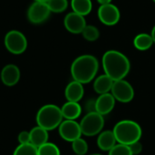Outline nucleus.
<instances>
[{
    "label": "nucleus",
    "mask_w": 155,
    "mask_h": 155,
    "mask_svg": "<svg viewBox=\"0 0 155 155\" xmlns=\"http://www.w3.org/2000/svg\"><path fill=\"white\" fill-rule=\"evenodd\" d=\"M129 147H130V150H131L133 155L140 154L143 151V144L140 143V141L134 143L133 144L129 145Z\"/></svg>",
    "instance_id": "obj_28"
},
{
    "label": "nucleus",
    "mask_w": 155,
    "mask_h": 155,
    "mask_svg": "<svg viewBox=\"0 0 155 155\" xmlns=\"http://www.w3.org/2000/svg\"><path fill=\"white\" fill-rule=\"evenodd\" d=\"M114 82V81L111 77H109L107 74H102L94 80V89L99 94H107L112 90Z\"/></svg>",
    "instance_id": "obj_18"
},
{
    "label": "nucleus",
    "mask_w": 155,
    "mask_h": 155,
    "mask_svg": "<svg viewBox=\"0 0 155 155\" xmlns=\"http://www.w3.org/2000/svg\"><path fill=\"white\" fill-rule=\"evenodd\" d=\"M153 2H155V0H153Z\"/></svg>",
    "instance_id": "obj_34"
},
{
    "label": "nucleus",
    "mask_w": 155,
    "mask_h": 155,
    "mask_svg": "<svg viewBox=\"0 0 155 155\" xmlns=\"http://www.w3.org/2000/svg\"><path fill=\"white\" fill-rule=\"evenodd\" d=\"M118 143L131 145L141 140L143 131L141 126L132 120H122L118 122L113 130Z\"/></svg>",
    "instance_id": "obj_3"
},
{
    "label": "nucleus",
    "mask_w": 155,
    "mask_h": 155,
    "mask_svg": "<svg viewBox=\"0 0 155 155\" xmlns=\"http://www.w3.org/2000/svg\"><path fill=\"white\" fill-rule=\"evenodd\" d=\"M152 37H153V43H155V25L154 27L153 28V31H152Z\"/></svg>",
    "instance_id": "obj_31"
},
{
    "label": "nucleus",
    "mask_w": 155,
    "mask_h": 155,
    "mask_svg": "<svg viewBox=\"0 0 155 155\" xmlns=\"http://www.w3.org/2000/svg\"><path fill=\"white\" fill-rule=\"evenodd\" d=\"M4 44L8 52L13 54H21L27 48V39L23 33L11 30L5 35Z\"/></svg>",
    "instance_id": "obj_6"
},
{
    "label": "nucleus",
    "mask_w": 155,
    "mask_h": 155,
    "mask_svg": "<svg viewBox=\"0 0 155 155\" xmlns=\"http://www.w3.org/2000/svg\"><path fill=\"white\" fill-rule=\"evenodd\" d=\"M83 37L90 42H94L95 40H97L99 38L100 35V32L97 29V27H95L94 25H87L84 27V29L82 32Z\"/></svg>",
    "instance_id": "obj_23"
},
{
    "label": "nucleus",
    "mask_w": 155,
    "mask_h": 155,
    "mask_svg": "<svg viewBox=\"0 0 155 155\" xmlns=\"http://www.w3.org/2000/svg\"><path fill=\"white\" fill-rule=\"evenodd\" d=\"M64 25L66 30L70 33L80 34L86 26V22L84 16L74 12H71L65 15L64 19Z\"/></svg>",
    "instance_id": "obj_11"
},
{
    "label": "nucleus",
    "mask_w": 155,
    "mask_h": 155,
    "mask_svg": "<svg viewBox=\"0 0 155 155\" xmlns=\"http://www.w3.org/2000/svg\"><path fill=\"white\" fill-rule=\"evenodd\" d=\"M153 44V40L152 35L145 34V33L136 35L134 40V45L135 48L140 51L148 50L149 48H151Z\"/></svg>",
    "instance_id": "obj_20"
},
{
    "label": "nucleus",
    "mask_w": 155,
    "mask_h": 155,
    "mask_svg": "<svg viewBox=\"0 0 155 155\" xmlns=\"http://www.w3.org/2000/svg\"><path fill=\"white\" fill-rule=\"evenodd\" d=\"M99 69L98 60L91 54L78 56L71 65V74L74 81L83 84L94 80Z\"/></svg>",
    "instance_id": "obj_2"
},
{
    "label": "nucleus",
    "mask_w": 155,
    "mask_h": 155,
    "mask_svg": "<svg viewBox=\"0 0 155 155\" xmlns=\"http://www.w3.org/2000/svg\"><path fill=\"white\" fill-rule=\"evenodd\" d=\"M85 107L88 113H92V112H95V101L94 100H89L86 104H85Z\"/></svg>",
    "instance_id": "obj_29"
},
{
    "label": "nucleus",
    "mask_w": 155,
    "mask_h": 155,
    "mask_svg": "<svg viewBox=\"0 0 155 155\" xmlns=\"http://www.w3.org/2000/svg\"><path fill=\"white\" fill-rule=\"evenodd\" d=\"M104 126V116L96 112L87 113L80 122L82 134L85 136H94L103 132Z\"/></svg>",
    "instance_id": "obj_5"
},
{
    "label": "nucleus",
    "mask_w": 155,
    "mask_h": 155,
    "mask_svg": "<svg viewBox=\"0 0 155 155\" xmlns=\"http://www.w3.org/2000/svg\"><path fill=\"white\" fill-rule=\"evenodd\" d=\"M17 140L19 144H26L30 143V133L27 131H22L19 133L17 136Z\"/></svg>",
    "instance_id": "obj_27"
},
{
    "label": "nucleus",
    "mask_w": 155,
    "mask_h": 155,
    "mask_svg": "<svg viewBox=\"0 0 155 155\" xmlns=\"http://www.w3.org/2000/svg\"><path fill=\"white\" fill-rule=\"evenodd\" d=\"M21 73L19 68L13 64H6L1 71L2 83L6 86H14L20 80Z\"/></svg>",
    "instance_id": "obj_12"
},
{
    "label": "nucleus",
    "mask_w": 155,
    "mask_h": 155,
    "mask_svg": "<svg viewBox=\"0 0 155 155\" xmlns=\"http://www.w3.org/2000/svg\"><path fill=\"white\" fill-rule=\"evenodd\" d=\"M58 131L62 139L70 143L81 138L82 135L80 124L74 120H64L59 125Z\"/></svg>",
    "instance_id": "obj_9"
},
{
    "label": "nucleus",
    "mask_w": 155,
    "mask_h": 155,
    "mask_svg": "<svg viewBox=\"0 0 155 155\" xmlns=\"http://www.w3.org/2000/svg\"><path fill=\"white\" fill-rule=\"evenodd\" d=\"M13 155H38V148L32 143L19 144L14 151Z\"/></svg>",
    "instance_id": "obj_21"
},
{
    "label": "nucleus",
    "mask_w": 155,
    "mask_h": 155,
    "mask_svg": "<svg viewBox=\"0 0 155 155\" xmlns=\"http://www.w3.org/2000/svg\"><path fill=\"white\" fill-rule=\"evenodd\" d=\"M62 114L64 120H76L82 114V107L78 103L66 102L61 107Z\"/></svg>",
    "instance_id": "obj_17"
},
{
    "label": "nucleus",
    "mask_w": 155,
    "mask_h": 155,
    "mask_svg": "<svg viewBox=\"0 0 155 155\" xmlns=\"http://www.w3.org/2000/svg\"><path fill=\"white\" fill-rule=\"evenodd\" d=\"M111 92L114 99L121 103H129L134 97V87L124 79L114 81Z\"/></svg>",
    "instance_id": "obj_7"
},
{
    "label": "nucleus",
    "mask_w": 155,
    "mask_h": 155,
    "mask_svg": "<svg viewBox=\"0 0 155 155\" xmlns=\"http://www.w3.org/2000/svg\"><path fill=\"white\" fill-rule=\"evenodd\" d=\"M35 120L38 126L52 131L59 127L64 117L60 107L55 104H45L38 110Z\"/></svg>",
    "instance_id": "obj_4"
},
{
    "label": "nucleus",
    "mask_w": 155,
    "mask_h": 155,
    "mask_svg": "<svg viewBox=\"0 0 155 155\" xmlns=\"http://www.w3.org/2000/svg\"><path fill=\"white\" fill-rule=\"evenodd\" d=\"M30 143H32L34 146L39 148L43 144L46 143L48 142V131L45 129L40 127V126H35L34 127L30 132Z\"/></svg>",
    "instance_id": "obj_16"
},
{
    "label": "nucleus",
    "mask_w": 155,
    "mask_h": 155,
    "mask_svg": "<svg viewBox=\"0 0 155 155\" xmlns=\"http://www.w3.org/2000/svg\"><path fill=\"white\" fill-rule=\"evenodd\" d=\"M46 3L50 11L53 13H62L65 11L68 6L67 0H48Z\"/></svg>",
    "instance_id": "obj_22"
},
{
    "label": "nucleus",
    "mask_w": 155,
    "mask_h": 155,
    "mask_svg": "<svg viewBox=\"0 0 155 155\" xmlns=\"http://www.w3.org/2000/svg\"><path fill=\"white\" fill-rule=\"evenodd\" d=\"M71 6L73 12L84 16L92 11L93 4L91 0H72Z\"/></svg>",
    "instance_id": "obj_19"
},
{
    "label": "nucleus",
    "mask_w": 155,
    "mask_h": 155,
    "mask_svg": "<svg viewBox=\"0 0 155 155\" xmlns=\"http://www.w3.org/2000/svg\"><path fill=\"white\" fill-rule=\"evenodd\" d=\"M84 94V89L83 84L77 81L70 82L64 90V95L67 102H74L78 103Z\"/></svg>",
    "instance_id": "obj_14"
},
{
    "label": "nucleus",
    "mask_w": 155,
    "mask_h": 155,
    "mask_svg": "<svg viewBox=\"0 0 155 155\" xmlns=\"http://www.w3.org/2000/svg\"><path fill=\"white\" fill-rule=\"evenodd\" d=\"M72 148L75 155H85L88 152V144L82 138H78L74 141L72 143Z\"/></svg>",
    "instance_id": "obj_25"
},
{
    "label": "nucleus",
    "mask_w": 155,
    "mask_h": 155,
    "mask_svg": "<svg viewBox=\"0 0 155 155\" xmlns=\"http://www.w3.org/2000/svg\"><path fill=\"white\" fill-rule=\"evenodd\" d=\"M108 155H133L129 145L118 143L109 151Z\"/></svg>",
    "instance_id": "obj_26"
},
{
    "label": "nucleus",
    "mask_w": 155,
    "mask_h": 155,
    "mask_svg": "<svg viewBox=\"0 0 155 155\" xmlns=\"http://www.w3.org/2000/svg\"><path fill=\"white\" fill-rule=\"evenodd\" d=\"M116 138L113 131L106 130L99 134L97 138V145L102 151L109 152L116 145Z\"/></svg>",
    "instance_id": "obj_15"
},
{
    "label": "nucleus",
    "mask_w": 155,
    "mask_h": 155,
    "mask_svg": "<svg viewBox=\"0 0 155 155\" xmlns=\"http://www.w3.org/2000/svg\"><path fill=\"white\" fill-rule=\"evenodd\" d=\"M38 155H61V153L54 143L47 142L38 148Z\"/></svg>",
    "instance_id": "obj_24"
},
{
    "label": "nucleus",
    "mask_w": 155,
    "mask_h": 155,
    "mask_svg": "<svg viewBox=\"0 0 155 155\" xmlns=\"http://www.w3.org/2000/svg\"><path fill=\"white\" fill-rule=\"evenodd\" d=\"M51 14L47 3L35 1L27 10V18L30 23L38 25L46 21Z\"/></svg>",
    "instance_id": "obj_8"
},
{
    "label": "nucleus",
    "mask_w": 155,
    "mask_h": 155,
    "mask_svg": "<svg viewBox=\"0 0 155 155\" xmlns=\"http://www.w3.org/2000/svg\"><path fill=\"white\" fill-rule=\"evenodd\" d=\"M98 17L103 24L106 25H114L119 22L121 14L117 6L113 4H108L99 7Z\"/></svg>",
    "instance_id": "obj_10"
},
{
    "label": "nucleus",
    "mask_w": 155,
    "mask_h": 155,
    "mask_svg": "<svg viewBox=\"0 0 155 155\" xmlns=\"http://www.w3.org/2000/svg\"><path fill=\"white\" fill-rule=\"evenodd\" d=\"M103 67L105 74L114 81L124 79L130 71V61L121 52L109 50L104 53L103 59Z\"/></svg>",
    "instance_id": "obj_1"
},
{
    "label": "nucleus",
    "mask_w": 155,
    "mask_h": 155,
    "mask_svg": "<svg viewBox=\"0 0 155 155\" xmlns=\"http://www.w3.org/2000/svg\"><path fill=\"white\" fill-rule=\"evenodd\" d=\"M91 155H102V154H99V153H94V154H91Z\"/></svg>",
    "instance_id": "obj_33"
},
{
    "label": "nucleus",
    "mask_w": 155,
    "mask_h": 155,
    "mask_svg": "<svg viewBox=\"0 0 155 155\" xmlns=\"http://www.w3.org/2000/svg\"><path fill=\"white\" fill-rule=\"evenodd\" d=\"M115 101L114 95L110 93L100 94L95 100V112L103 116L110 114L114 108Z\"/></svg>",
    "instance_id": "obj_13"
},
{
    "label": "nucleus",
    "mask_w": 155,
    "mask_h": 155,
    "mask_svg": "<svg viewBox=\"0 0 155 155\" xmlns=\"http://www.w3.org/2000/svg\"><path fill=\"white\" fill-rule=\"evenodd\" d=\"M35 1H37V2H45L46 3L48 0H35Z\"/></svg>",
    "instance_id": "obj_32"
},
{
    "label": "nucleus",
    "mask_w": 155,
    "mask_h": 155,
    "mask_svg": "<svg viewBox=\"0 0 155 155\" xmlns=\"http://www.w3.org/2000/svg\"><path fill=\"white\" fill-rule=\"evenodd\" d=\"M97 2H98L101 5H108V4H111L112 0H97Z\"/></svg>",
    "instance_id": "obj_30"
}]
</instances>
